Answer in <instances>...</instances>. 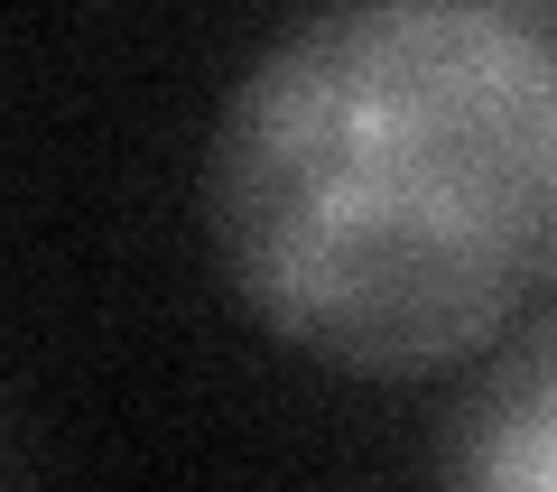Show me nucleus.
<instances>
[{
	"label": "nucleus",
	"instance_id": "obj_1",
	"mask_svg": "<svg viewBox=\"0 0 557 492\" xmlns=\"http://www.w3.org/2000/svg\"><path fill=\"white\" fill-rule=\"evenodd\" d=\"M205 223L278 344L437 372L557 279V57L483 0L317 10L223 112Z\"/></svg>",
	"mask_w": 557,
	"mask_h": 492
},
{
	"label": "nucleus",
	"instance_id": "obj_2",
	"mask_svg": "<svg viewBox=\"0 0 557 492\" xmlns=\"http://www.w3.org/2000/svg\"><path fill=\"white\" fill-rule=\"evenodd\" d=\"M437 465L456 483H557V316L493 354V372L446 418Z\"/></svg>",
	"mask_w": 557,
	"mask_h": 492
}]
</instances>
